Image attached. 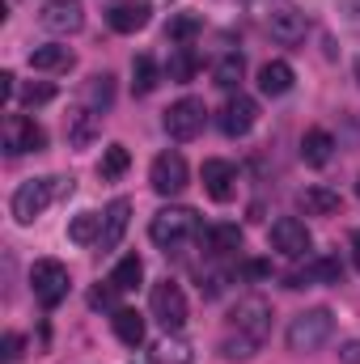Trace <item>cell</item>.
<instances>
[{"instance_id": "6", "label": "cell", "mask_w": 360, "mask_h": 364, "mask_svg": "<svg viewBox=\"0 0 360 364\" xmlns=\"http://www.w3.org/2000/svg\"><path fill=\"white\" fill-rule=\"evenodd\" d=\"M195 233V212L191 208H162L153 220H149V237L157 246H179L182 237Z\"/></svg>"}, {"instance_id": "39", "label": "cell", "mask_w": 360, "mask_h": 364, "mask_svg": "<svg viewBox=\"0 0 360 364\" xmlns=\"http://www.w3.org/2000/svg\"><path fill=\"white\" fill-rule=\"evenodd\" d=\"M0 93H4V97L13 93V73H0Z\"/></svg>"}, {"instance_id": "34", "label": "cell", "mask_w": 360, "mask_h": 364, "mask_svg": "<svg viewBox=\"0 0 360 364\" xmlns=\"http://www.w3.org/2000/svg\"><path fill=\"white\" fill-rule=\"evenodd\" d=\"M153 356H157V364H191V348L182 339H162Z\"/></svg>"}, {"instance_id": "31", "label": "cell", "mask_w": 360, "mask_h": 364, "mask_svg": "<svg viewBox=\"0 0 360 364\" xmlns=\"http://www.w3.org/2000/svg\"><path fill=\"white\" fill-rule=\"evenodd\" d=\"M259 348H263L259 339H250V335H238V331H233V335H225V343H221V352H225L229 360H250Z\"/></svg>"}, {"instance_id": "10", "label": "cell", "mask_w": 360, "mask_h": 364, "mask_svg": "<svg viewBox=\"0 0 360 364\" xmlns=\"http://www.w3.org/2000/svg\"><path fill=\"white\" fill-rule=\"evenodd\" d=\"M38 21L51 34H77L85 26V4L81 0H47L43 13H38Z\"/></svg>"}, {"instance_id": "41", "label": "cell", "mask_w": 360, "mask_h": 364, "mask_svg": "<svg viewBox=\"0 0 360 364\" xmlns=\"http://www.w3.org/2000/svg\"><path fill=\"white\" fill-rule=\"evenodd\" d=\"M356 85H360V60H356Z\"/></svg>"}, {"instance_id": "17", "label": "cell", "mask_w": 360, "mask_h": 364, "mask_svg": "<svg viewBox=\"0 0 360 364\" xmlns=\"http://www.w3.org/2000/svg\"><path fill=\"white\" fill-rule=\"evenodd\" d=\"M301 157H305V166L322 170V166L335 157V136H331V132H322V127H309V132H305V140H301Z\"/></svg>"}, {"instance_id": "33", "label": "cell", "mask_w": 360, "mask_h": 364, "mask_svg": "<svg viewBox=\"0 0 360 364\" xmlns=\"http://www.w3.org/2000/svg\"><path fill=\"white\" fill-rule=\"evenodd\" d=\"M199 30H203V21H199V17H191V13H182V17H170L166 38H170V43H191Z\"/></svg>"}, {"instance_id": "28", "label": "cell", "mask_w": 360, "mask_h": 364, "mask_svg": "<svg viewBox=\"0 0 360 364\" xmlns=\"http://www.w3.org/2000/svg\"><path fill=\"white\" fill-rule=\"evenodd\" d=\"M140 279H144V263H140V255H127V259H119V267L110 272L106 284H115L119 292H132Z\"/></svg>"}, {"instance_id": "19", "label": "cell", "mask_w": 360, "mask_h": 364, "mask_svg": "<svg viewBox=\"0 0 360 364\" xmlns=\"http://www.w3.org/2000/svg\"><path fill=\"white\" fill-rule=\"evenodd\" d=\"M339 279H344L339 259H318L314 267H305V272L288 275V288H305V284H339Z\"/></svg>"}, {"instance_id": "1", "label": "cell", "mask_w": 360, "mask_h": 364, "mask_svg": "<svg viewBox=\"0 0 360 364\" xmlns=\"http://www.w3.org/2000/svg\"><path fill=\"white\" fill-rule=\"evenodd\" d=\"M331 331H335V314H331L327 305H318V309H305V314H297V318L288 322L284 343H288V352L305 356V352H318V348L331 339Z\"/></svg>"}, {"instance_id": "27", "label": "cell", "mask_w": 360, "mask_h": 364, "mask_svg": "<svg viewBox=\"0 0 360 364\" xmlns=\"http://www.w3.org/2000/svg\"><path fill=\"white\" fill-rule=\"evenodd\" d=\"M68 242H77V246H93V242H102V216H97V212H81V216H73V225H68Z\"/></svg>"}, {"instance_id": "26", "label": "cell", "mask_w": 360, "mask_h": 364, "mask_svg": "<svg viewBox=\"0 0 360 364\" xmlns=\"http://www.w3.org/2000/svg\"><path fill=\"white\" fill-rule=\"evenodd\" d=\"M157 81H162V73H157L153 55H136V60H132V93L149 97V93L157 90Z\"/></svg>"}, {"instance_id": "43", "label": "cell", "mask_w": 360, "mask_h": 364, "mask_svg": "<svg viewBox=\"0 0 360 364\" xmlns=\"http://www.w3.org/2000/svg\"><path fill=\"white\" fill-rule=\"evenodd\" d=\"M162 4H170V0H162Z\"/></svg>"}, {"instance_id": "3", "label": "cell", "mask_w": 360, "mask_h": 364, "mask_svg": "<svg viewBox=\"0 0 360 364\" xmlns=\"http://www.w3.org/2000/svg\"><path fill=\"white\" fill-rule=\"evenodd\" d=\"M68 267L64 263H55V259H38L34 267H30V288H34V296L47 305V309H55L64 296H68Z\"/></svg>"}, {"instance_id": "7", "label": "cell", "mask_w": 360, "mask_h": 364, "mask_svg": "<svg viewBox=\"0 0 360 364\" xmlns=\"http://www.w3.org/2000/svg\"><path fill=\"white\" fill-rule=\"evenodd\" d=\"M203 119H208V110L199 97H179L166 110V132H170V140H195L203 132Z\"/></svg>"}, {"instance_id": "42", "label": "cell", "mask_w": 360, "mask_h": 364, "mask_svg": "<svg viewBox=\"0 0 360 364\" xmlns=\"http://www.w3.org/2000/svg\"><path fill=\"white\" fill-rule=\"evenodd\" d=\"M356 195H360V178H356Z\"/></svg>"}, {"instance_id": "9", "label": "cell", "mask_w": 360, "mask_h": 364, "mask_svg": "<svg viewBox=\"0 0 360 364\" xmlns=\"http://www.w3.org/2000/svg\"><path fill=\"white\" fill-rule=\"evenodd\" d=\"M271 246H275L284 259H301V255H309L314 237H309L305 220H297V216H280V220L271 225Z\"/></svg>"}, {"instance_id": "36", "label": "cell", "mask_w": 360, "mask_h": 364, "mask_svg": "<svg viewBox=\"0 0 360 364\" xmlns=\"http://www.w3.org/2000/svg\"><path fill=\"white\" fill-rule=\"evenodd\" d=\"M21 352H26V339L9 331V335H4V343H0V356H4V360L13 364V360H21Z\"/></svg>"}, {"instance_id": "20", "label": "cell", "mask_w": 360, "mask_h": 364, "mask_svg": "<svg viewBox=\"0 0 360 364\" xmlns=\"http://www.w3.org/2000/svg\"><path fill=\"white\" fill-rule=\"evenodd\" d=\"M199 242L208 255H233V250H242V229L238 225H212V229H203Z\"/></svg>"}, {"instance_id": "2", "label": "cell", "mask_w": 360, "mask_h": 364, "mask_svg": "<svg viewBox=\"0 0 360 364\" xmlns=\"http://www.w3.org/2000/svg\"><path fill=\"white\" fill-rule=\"evenodd\" d=\"M60 178H30L17 186V195H13V216H17V225H34L43 212H47V203L55 199V186Z\"/></svg>"}, {"instance_id": "15", "label": "cell", "mask_w": 360, "mask_h": 364, "mask_svg": "<svg viewBox=\"0 0 360 364\" xmlns=\"http://www.w3.org/2000/svg\"><path fill=\"white\" fill-rule=\"evenodd\" d=\"M233 182H238V170L229 166V161H203V191L212 195V199H233Z\"/></svg>"}, {"instance_id": "21", "label": "cell", "mask_w": 360, "mask_h": 364, "mask_svg": "<svg viewBox=\"0 0 360 364\" xmlns=\"http://www.w3.org/2000/svg\"><path fill=\"white\" fill-rule=\"evenodd\" d=\"M30 68L34 73H64V68H73V51L68 47H55V43L34 47L30 51Z\"/></svg>"}, {"instance_id": "5", "label": "cell", "mask_w": 360, "mask_h": 364, "mask_svg": "<svg viewBox=\"0 0 360 364\" xmlns=\"http://www.w3.org/2000/svg\"><path fill=\"white\" fill-rule=\"evenodd\" d=\"M47 149V132L26 119V114H9L4 119V153L9 157H21V153H43Z\"/></svg>"}, {"instance_id": "37", "label": "cell", "mask_w": 360, "mask_h": 364, "mask_svg": "<svg viewBox=\"0 0 360 364\" xmlns=\"http://www.w3.org/2000/svg\"><path fill=\"white\" fill-rule=\"evenodd\" d=\"M339 13L348 26H360V0H339Z\"/></svg>"}, {"instance_id": "40", "label": "cell", "mask_w": 360, "mask_h": 364, "mask_svg": "<svg viewBox=\"0 0 360 364\" xmlns=\"http://www.w3.org/2000/svg\"><path fill=\"white\" fill-rule=\"evenodd\" d=\"M352 263H356V267H360V229H356V233H352Z\"/></svg>"}, {"instance_id": "23", "label": "cell", "mask_w": 360, "mask_h": 364, "mask_svg": "<svg viewBox=\"0 0 360 364\" xmlns=\"http://www.w3.org/2000/svg\"><path fill=\"white\" fill-rule=\"evenodd\" d=\"M110 326H115L119 343H127V348H140V343H144V318H140L136 309H115Z\"/></svg>"}, {"instance_id": "38", "label": "cell", "mask_w": 360, "mask_h": 364, "mask_svg": "<svg viewBox=\"0 0 360 364\" xmlns=\"http://www.w3.org/2000/svg\"><path fill=\"white\" fill-rule=\"evenodd\" d=\"M339 360L344 364H360V339H348V343L339 348Z\"/></svg>"}, {"instance_id": "32", "label": "cell", "mask_w": 360, "mask_h": 364, "mask_svg": "<svg viewBox=\"0 0 360 364\" xmlns=\"http://www.w3.org/2000/svg\"><path fill=\"white\" fill-rule=\"evenodd\" d=\"M195 51L191 47H174V55H170V64H166V73H170V81H191L195 77Z\"/></svg>"}, {"instance_id": "22", "label": "cell", "mask_w": 360, "mask_h": 364, "mask_svg": "<svg viewBox=\"0 0 360 364\" xmlns=\"http://www.w3.org/2000/svg\"><path fill=\"white\" fill-rule=\"evenodd\" d=\"M259 90L268 93V97L288 93V90H292V68H288L284 60H268V64L259 68Z\"/></svg>"}, {"instance_id": "30", "label": "cell", "mask_w": 360, "mask_h": 364, "mask_svg": "<svg viewBox=\"0 0 360 364\" xmlns=\"http://www.w3.org/2000/svg\"><path fill=\"white\" fill-rule=\"evenodd\" d=\"M127 166H132V157H127V149L123 144H110L106 153H102V166H97V174L110 182V178H123L127 174Z\"/></svg>"}, {"instance_id": "12", "label": "cell", "mask_w": 360, "mask_h": 364, "mask_svg": "<svg viewBox=\"0 0 360 364\" xmlns=\"http://www.w3.org/2000/svg\"><path fill=\"white\" fill-rule=\"evenodd\" d=\"M255 123H259V102L255 97L238 93V97L225 102V110H221V132L225 136H246Z\"/></svg>"}, {"instance_id": "24", "label": "cell", "mask_w": 360, "mask_h": 364, "mask_svg": "<svg viewBox=\"0 0 360 364\" xmlns=\"http://www.w3.org/2000/svg\"><path fill=\"white\" fill-rule=\"evenodd\" d=\"M68 144H77V149H85L93 140V132H97V119H93L90 106H77V110H68Z\"/></svg>"}, {"instance_id": "14", "label": "cell", "mask_w": 360, "mask_h": 364, "mask_svg": "<svg viewBox=\"0 0 360 364\" xmlns=\"http://www.w3.org/2000/svg\"><path fill=\"white\" fill-rule=\"evenodd\" d=\"M106 21H110V30H119V34H136V30L149 26V4H144V0H115V4L106 9Z\"/></svg>"}, {"instance_id": "4", "label": "cell", "mask_w": 360, "mask_h": 364, "mask_svg": "<svg viewBox=\"0 0 360 364\" xmlns=\"http://www.w3.org/2000/svg\"><path fill=\"white\" fill-rule=\"evenodd\" d=\"M153 318L170 331V335H179L182 326H186V318H191V309H186V296H182V288L174 279H162V284H153Z\"/></svg>"}, {"instance_id": "25", "label": "cell", "mask_w": 360, "mask_h": 364, "mask_svg": "<svg viewBox=\"0 0 360 364\" xmlns=\"http://www.w3.org/2000/svg\"><path fill=\"white\" fill-rule=\"evenodd\" d=\"M242 77H246V60H242L238 51L221 55V60H216V68H212V81H216L221 90H238V85H242Z\"/></svg>"}, {"instance_id": "8", "label": "cell", "mask_w": 360, "mask_h": 364, "mask_svg": "<svg viewBox=\"0 0 360 364\" xmlns=\"http://www.w3.org/2000/svg\"><path fill=\"white\" fill-rule=\"evenodd\" d=\"M229 326H233L238 335H250V339L268 343V331H271V305L263 301V296H246V301H238V309H233Z\"/></svg>"}, {"instance_id": "18", "label": "cell", "mask_w": 360, "mask_h": 364, "mask_svg": "<svg viewBox=\"0 0 360 364\" xmlns=\"http://www.w3.org/2000/svg\"><path fill=\"white\" fill-rule=\"evenodd\" d=\"M297 208L305 216H335L339 212V191H331V186H305L297 195Z\"/></svg>"}, {"instance_id": "35", "label": "cell", "mask_w": 360, "mask_h": 364, "mask_svg": "<svg viewBox=\"0 0 360 364\" xmlns=\"http://www.w3.org/2000/svg\"><path fill=\"white\" fill-rule=\"evenodd\" d=\"M55 97V85H26L21 90V102L26 106H43V102H51Z\"/></svg>"}, {"instance_id": "11", "label": "cell", "mask_w": 360, "mask_h": 364, "mask_svg": "<svg viewBox=\"0 0 360 364\" xmlns=\"http://www.w3.org/2000/svg\"><path fill=\"white\" fill-rule=\"evenodd\" d=\"M149 182H153L157 195H179L182 186H186V161H182V153H162L153 161V170H149Z\"/></svg>"}, {"instance_id": "29", "label": "cell", "mask_w": 360, "mask_h": 364, "mask_svg": "<svg viewBox=\"0 0 360 364\" xmlns=\"http://www.w3.org/2000/svg\"><path fill=\"white\" fill-rule=\"evenodd\" d=\"M110 102H115V77H110V73L90 77V85H85V106H90V110H106Z\"/></svg>"}, {"instance_id": "13", "label": "cell", "mask_w": 360, "mask_h": 364, "mask_svg": "<svg viewBox=\"0 0 360 364\" xmlns=\"http://www.w3.org/2000/svg\"><path fill=\"white\" fill-rule=\"evenodd\" d=\"M268 30L275 43H284V47H297L305 34H309V21H305V13H297V9H275L268 17Z\"/></svg>"}, {"instance_id": "16", "label": "cell", "mask_w": 360, "mask_h": 364, "mask_svg": "<svg viewBox=\"0 0 360 364\" xmlns=\"http://www.w3.org/2000/svg\"><path fill=\"white\" fill-rule=\"evenodd\" d=\"M127 216H132V203L127 199H115L110 208H106V216H102V250H115L119 242H123V233H127Z\"/></svg>"}]
</instances>
